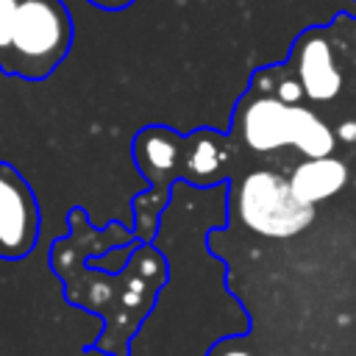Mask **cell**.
<instances>
[{
	"label": "cell",
	"mask_w": 356,
	"mask_h": 356,
	"mask_svg": "<svg viewBox=\"0 0 356 356\" xmlns=\"http://www.w3.org/2000/svg\"><path fill=\"white\" fill-rule=\"evenodd\" d=\"M225 209L228 184L170 186L153 231L167 275L125 356H206L220 339L248 331V314L225 286V264L209 250V234L225 225Z\"/></svg>",
	"instance_id": "1"
},
{
	"label": "cell",
	"mask_w": 356,
	"mask_h": 356,
	"mask_svg": "<svg viewBox=\"0 0 356 356\" xmlns=\"http://www.w3.org/2000/svg\"><path fill=\"white\" fill-rule=\"evenodd\" d=\"M67 222L70 234L56 239L50 248V270L61 278L64 298L72 306L106 320V328L92 348L108 356H125L134 331L153 306V298L167 275L164 256L153 245H136L120 273L89 267L86 256L128 245L134 242V234L120 222H111L103 231L92 228L81 206L70 211Z\"/></svg>",
	"instance_id": "2"
},
{
	"label": "cell",
	"mask_w": 356,
	"mask_h": 356,
	"mask_svg": "<svg viewBox=\"0 0 356 356\" xmlns=\"http://www.w3.org/2000/svg\"><path fill=\"white\" fill-rule=\"evenodd\" d=\"M72 47V17L64 0H17L0 70L22 81H44Z\"/></svg>",
	"instance_id": "3"
},
{
	"label": "cell",
	"mask_w": 356,
	"mask_h": 356,
	"mask_svg": "<svg viewBox=\"0 0 356 356\" xmlns=\"http://www.w3.org/2000/svg\"><path fill=\"white\" fill-rule=\"evenodd\" d=\"M239 220L259 236L289 239L312 225L314 206H303L289 192L284 175L273 170H253L239 181L234 195Z\"/></svg>",
	"instance_id": "4"
},
{
	"label": "cell",
	"mask_w": 356,
	"mask_h": 356,
	"mask_svg": "<svg viewBox=\"0 0 356 356\" xmlns=\"http://www.w3.org/2000/svg\"><path fill=\"white\" fill-rule=\"evenodd\" d=\"M39 225L42 211L31 184L11 161H0V259H25L39 242Z\"/></svg>",
	"instance_id": "5"
},
{
	"label": "cell",
	"mask_w": 356,
	"mask_h": 356,
	"mask_svg": "<svg viewBox=\"0 0 356 356\" xmlns=\"http://www.w3.org/2000/svg\"><path fill=\"white\" fill-rule=\"evenodd\" d=\"M298 83L309 100H334L342 89V72L331 44L320 33H306L298 44Z\"/></svg>",
	"instance_id": "6"
},
{
	"label": "cell",
	"mask_w": 356,
	"mask_h": 356,
	"mask_svg": "<svg viewBox=\"0 0 356 356\" xmlns=\"http://www.w3.org/2000/svg\"><path fill=\"white\" fill-rule=\"evenodd\" d=\"M242 139L256 153H270L289 145V103L261 95L242 114Z\"/></svg>",
	"instance_id": "7"
},
{
	"label": "cell",
	"mask_w": 356,
	"mask_h": 356,
	"mask_svg": "<svg viewBox=\"0 0 356 356\" xmlns=\"http://www.w3.org/2000/svg\"><path fill=\"white\" fill-rule=\"evenodd\" d=\"M286 184H289V192L295 195L298 203L317 206L320 200H328L337 192H342V186L348 184V167L337 156L306 159L292 170Z\"/></svg>",
	"instance_id": "8"
},
{
	"label": "cell",
	"mask_w": 356,
	"mask_h": 356,
	"mask_svg": "<svg viewBox=\"0 0 356 356\" xmlns=\"http://www.w3.org/2000/svg\"><path fill=\"white\" fill-rule=\"evenodd\" d=\"M181 150L184 139L167 128H145L134 139V159L142 175H147V181L153 184V189H161L172 178V172L178 170L175 164L181 159Z\"/></svg>",
	"instance_id": "9"
},
{
	"label": "cell",
	"mask_w": 356,
	"mask_h": 356,
	"mask_svg": "<svg viewBox=\"0 0 356 356\" xmlns=\"http://www.w3.org/2000/svg\"><path fill=\"white\" fill-rule=\"evenodd\" d=\"M289 145L306 159H320L334 153V131L306 106L289 103Z\"/></svg>",
	"instance_id": "10"
},
{
	"label": "cell",
	"mask_w": 356,
	"mask_h": 356,
	"mask_svg": "<svg viewBox=\"0 0 356 356\" xmlns=\"http://www.w3.org/2000/svg\"><path fill=\"white\" fill-rule=\"evenodd\" d=\"M222 153H220V142L211 134H197L192 136V145L186 147V172H192L197 181L211 178L220 170Z\"/></svg>",
	"instance_id": "11"
},
{
	"label": "cell",
	"mask_w": 356,
	"mask_h": 356,
	"mask_svg": "<svg viewBox=\"0 0 356 356\" xmlns=\"http://www.w3.org/2000/svg\"><path fill=\"white\" fill-rule=\"evenodd\" d=\"M275 97H278L281 103H298V100L303 97V89H300L298 78H286V81H281Z\"/></svg>",
	"instance_id": "12"
},
{
	"label": "cell",
	"mask_w": 356,
	"mask_h": 356,
	"mask_svg": "<svg viewBox=\"0 0 356 356\" xmlns=\"http://www.w3.org/2000/svg\"><path fill=\"white\" fill-rule=\"evenodd\" d=\"M231 339H234V337H228V339H220L217 345H211V350H209L206 356H253L248 348H239V345H234Z\"/></svg>",
	"instance_id": "13"
},
{
	"label": "cell",
	"mask_w": 356,
	"mask_h": 356,
	"mask_svg": "<svg viewBox=\"0 0 356 356\" xmlns=\"http://www.w3.org/2000/svg\"><path fill=\"white\" fill-rule=\"evenodd\" d=\"M86 3H92V6L100 8V11H122V8H128L134 0H86Z\"/></svg>",
	"instance_id": "14"
},
{
	"label": "cell",
	"mask_w": 356,
	"mask_h": 356,
	"mask_svg": "<svg viewBox=\"0 0 356 356\" xmlns=\"http://www.w3.org/2000/svg\"><path fill=\"white\" fill-rule=\"evenodd\" d=\"M337 136L342 142H356V120H345L339 128H337Z\"/></svg>",
	"instance_id": "15"
}]
</instances>
